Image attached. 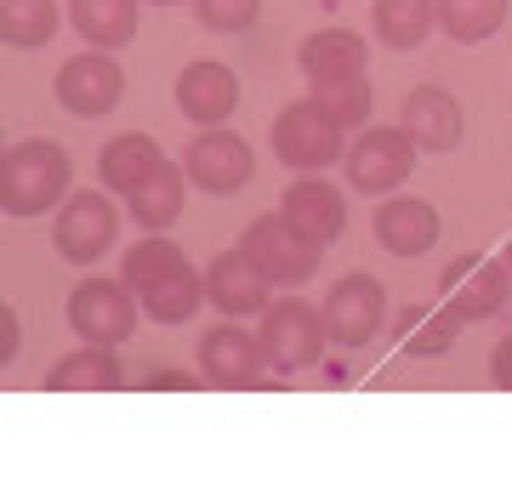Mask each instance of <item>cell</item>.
Listing matches in <instances>:
<instances>
[{"mask_svg":"<svg viewBox=\"0 0 512 495\" xmlns=\"http://www.w3.org/2000/svg\"><path fill=\"white\" fill-rule=\"evenodd\" d=\"M69 183V148L52 137H23L18 148H6V165H0V205H6V217H46L52 205L69 200Z\"/></svg>","mask_w":512,"mask_h":495,"instance_id":"obj_1","label":"cell"},{"mask_svg":"<svg viewBox=\"0 0 512 495\" xmlns=\"http://www.w3.org/2000/svg\"><path fill=\"white\" fill-rule=\"evenodd\" d=\"M262 348H268V365L279 376H296V370H313L325 359V342H330V325H325V308H313L308 296H279L262 308Z\"/></svg>","mask_w":512,"mask_h":495,"instance_id":"obj_2","label":"cell"},{"mask_svg":"<svg viewBox=\"0 0 512 495\" xmlns=\"http://www.w3.org/2000/svg\"><path fill=\"white\" fill-rule=\"evenodd\" d=\"M143 296L131 291L126 279H80L69 291V330L80 336V342H97V348H120V342H131L137 336V319H143V308H137Z\"/></svg>","mask_w":512,"mask_h":495,"instance_id":"obj_3","label":"cell"},{"mask_svg":"<svg viewBox=\"0 0 512 495\" xmlns=\"http://www.w3.org/2000/svg\"><path fill=\"white\" fill-rule=\"evenodd\" d=\"M239 245L251 251V262L274 279V285H308V279L319 274V262H325V245L302 234L285 211L256 217L251 228H245V239H239Z\"/></svg>","mask_w":512,"mask_h":495,"instance_id":"obj_4","label":"cell"},{"mask_svg":"<svg viewBox=\"0 0 512 495\" xmlns=\"http://www.w3.org/2000/svg\"><path fill=\"white\" fill-rule=\"evenodd\" d=\"M268 137H274V154L291 165V171H330L336 160H348V143H342L348 131L336 126L313 97H302V103H291V109H279Z\"/></svg>","mask_w":512,"mask_h":495,"instance_id":"obj_5","label":"cell"},{"mask_svg":"<svg viewBox=\"0 0 512 495\" xmlns=\"http://www.w3.org/2000/svg\"><path fill=\"white\" fill-rule=\"evenodd\" d=\"M416 137L404 126H365L348 143V188L353 194H399L416 171Z\"/></svg>","mask_w":512,"mask_h":495,"instance_id":"obj_6","label":"cell"},{"mask_svg":"<svg viewBox=\"0 0 512 495\" xmlns=\"http://www.w3.org/2000/svg\"><path fill=\"white\" fill-rule=\"evenodd\" d=\"M57 257L74 262V268H92V262H103L114 251V239H120V211H114L109 194H97V188H86V194H69L63 200V211H57Z\"/></svg>","mask_w":512,"mask_h":495,"instance_id":"obj_7","label":"cell"},{"mask_svg":"<svg viewBox=\"0 0 512 495\" xmlns=\"http://www.w3.org/2000/svg\"><path fill=\"white\" fill-rule=\"evenodd\" d=\"M120 97H126V69L97 46H86L80 57H69L57 69V103L74 120H103V114L120 109Z\"/></svg>","mask_w":512,"mask_h":495,"instance_id":"obj_8","label":"cell"},{"mask_svg":"<svg viewBox=\"0 0 512 495\" xmlns=\"http://www.w3.org/2000/svg\"><path fill=\"white\" fill-rule=\"evenodd\" d=\"M183 171L200 194H239V188L256 177V154L239 131L205 126L200 137L183 148Z\"/></svg>","mask_w":512,"mask_h":495,"instance_id":"obj_9","label":"cell"},{"mask_svg":"<svg viewBox=\"0 0 512 495\" xmlns=\"http://www.w3.org/2000/svg\"><path fill=\"white\" fill-rule=\"evenodd\" d=\"M325 325H330V342L342 348H370L376 330L387 325V291L376 274H348L336 279L325 296Z\"/></svg>","mask_w":512,"mask_h":495,"instance_id":"obj_10","label":"cell"},{"mask_svg":"<svg viewBox=\"0 0 512 495\" xmlns=\"http://www.w3.org/2000/svg\"><path fill=\"white\" fill-rule=\"evenodd\" d=\"M268 348L256 330H239V319H222L217 330L200 336V376L211 387H256L268 376Z\"/></svg>","mask_w":512,"mask_h":495,"instance_id":"obj_11","label":"cell"},{"mask_svg":"<svg viewBox=\"0 0 512 495\" xmlns=\"http://www.w3.org/2000/svg\"><path fill=\"white\" fill-rule=\"evenodd\" d=\"M205 302L222 313V319H262V308L274 302V279L251 262V251H222L205 268Z\"/></svg>","mask_w":512,"mask_h":495,"instance_id":"obj_12","label":"cell"},{"mask_svg":"<svg viewBox=\"0 0 512 495\" xmlns=\"http://www.w3.org/2000/svg\"><path fill=\"white\" fill-rule=\"evenodd\" d=\"M279 211H285V217H291L308 239H319L325 251L348 234V194L330 183L325 171H296V183L285 188Z\"/></svg>","mask_w":512,"mask_h":495,"instance_id":"obj_13","label":"cell"},{"mask_svg":"<svg viewBox=\"0 0 512 495\" xmlns=\"http://www.w3.org/2000/svg\"><path fill=\"white\" fill-rule=\"evenodd\" d=\"M399 126L416 137L421 154H450L467 137V114H461V103L444 86H410L399 103Z\"/></svg>","mask_w":512,"mask_h":495,"instance_id":"obj_14","label":"cell"},{"mask_svg":"<svg viewBox=\"0 0 512 495\" xmlns=\"http://www.w3.org/2000/svg\"><path fill=\"white\" fill-rule=\"evenodd\" d=\"M239 74L228 69V63H217V57H200V63H188L183 74H177V109H183V120H194V126H222L228 114L239 109Z\"/></svg>","mask_w":512,"mask_h":495,"instance_id":"obj_15","label":"cell"},{"mask_svg":"<svg viewBox=\"0 0 512 495\" xmlns=\"http://www.w3.org/2000/svg\"><path fill=\"white\" fill-rule=\"evenodd\" d=\"M439 211L416 194H387L376 205V245L393 251V257H427L439 245Z\"/></svg>","mask_w":512,"mask_h":495,"instance_id":"obj_16","label":"cell"},{"mask_svg":"<svg viewBox=\"0 0 512 495\" xmlns=\"http://www.w3.org/2000/svg\"><path fill=\"white\" fill-rule=\"evenodd\" d=\"M512 296V268L495 257H467L450 268V313L478 325V319H495V313L507 308Z\"/></svg>","mask_w":512,"mask_h":495,"instance_id":"obj_17","label":"cell"},{"mask_svg":"<svg viewBox=\"0 0 512 495\" xmlns=\"http://www.w3.org/2000/svg\"><path fill=\"white\" fill-rule=\"evenodd\" d=\"M126 205H131V217H137L143 234H165L171 222L183 217V205H188V171L177 160H160L143 183L126 194Z\"/></svg>","mask_w":512,"mask_h":495,"instance_id":"obj_18","label":"cell"},{"mask_svg":"<svg viewBox=\"0 0 512 495\" xmlns=\"http://www.w3.org/2000/svg\"><path fill=\"white\" fill-rule=\"evenodd\" d=\"M69 23L74 35L97 46V52H120L137 40V23H143V0H69Z\"/></svg>","mask_w":512,"mask_h":495,"instance_id":"obj_19","label":"cell"},{"mask_svg":"<svg viewBox=\"0 0 512 495\" xmlns=\"http://www.w3.org/2000/svg\"><path fill=\"white\" fill-rule=\"evenodd\" d=\"M46 387L52 393H114V387H126V365L114 359V348L80 342V353H63L46 370Z\"/></svg>","mask_w":512,"mask_h":495,"instance_id":"obj_20","label":"cell"},{"mask_svg":"<svg viewBox=\"0 0 512 495\" xmlns=\"http://www.w3.org/2000/svg\"><path fill=\"white\" fill-rule=\"evenodd\" d=\"M308 80H336V74H370V46L359 29H319L296 52Z\"/></svg>","mask_w":512,"mask_h":495,"instance_id":"obj_21","label":"cell"},{"mask_svg":"<svg viewBox=\"0 0 512 495\" xmlns=\"http://www.w3.org/2000/svg\"><path fill=\"white\" fill-rule=\"evenodd\" d=\"M370 29L387 52H416L421 40L439 29V0H376Z\"/></svg>","mask_w":512,"mask_h":495,"instance_id":"obj_22","label":"cell"},{"mask_svg":"<svg viewBox=\"0 0 512 495\" xmlns=\"http://www.w3.org/2000/svg\"><path fill=\"white\" fill-rule=\"evenodd\" d=\"M194 262H188V251L177 245V239H165V234H148V239H137L126 251V262H120V279H126L137 296H148V291H160L165 279H177V274H188Z\"/></svg>","mask_w":512,"mask_h":495,"instance_id":"obj_23","label":"cell"},{"mask_svg":"<svg viewBox=\"0 0 512 495\" xmlns=\"http://www.w3.org/2000/svg\"><path fill=\"white\" fill-rule=\"evenodd\" d=\"M160 160L165 154L148 131H126V137H114V143L97 154V183L109 188V194H131Z\"/></svg>","mask_w":512,"mask_h":495,"instance_id":"obj_24","label":"cell"},{"mask_svg":"<svg viewBox=\"0 0 512 495\" xmlns=\"http://www.w3.org/2000/svg\"><path fill=\"white\" fill-rule=\"evenodd\" d=\"M308 86H313L308 97L342 131H365L370 126V109H376V86H370V74H336V80H308Z\"/></svg>","mask_w":512,"mask_h":495,"instance_id":"obj_25","label":"cell"},{"mask_svg":"<svg viewBox=\"0 0 512 495\" xmlns=\"http://www.w3.org/2000/svg\"><path fill=\"white\" fill-rule=\"evenodd\" d=\"M63 12L69 6H57V0H0V40L18 52H35L63 29Z\"/></svg>","mask_w":512,"mask_h":495,"instance_id":"obj_26","label":"cell"},{"mask_svg":"<svg viewBox=\"0 0 512 495\" xmlns=\"http://www.w3.org/2000/svg\"><path fill=\"white\" fill-rule=\"evenodd\" d=\"M512 0H439V29L456 46H478V40H490L501 23H507Z\"/></svg>","mask_w":512,"mask_h":495,"instance_id":"obj_27","label":"cell"},{"mask_svg":"<svg viewBox=\"0 0 512 495\" xmlns=\"http://www.w3.org/2000/svg\"><path fill=\"white\" fill-rule=\"evenodd\" d=\"M205 302V274H177V279H165L160 291H148L143 296V313L154 319V325H188L194 313H200Z\"/></svg>","mask_w":512,"mask_h":495,"instance_id":"obj_28","label":"cell"},{"mask_svg":"<svg viewBox=\"0 0 512 495\" xmlns=\"http://www.w3.org/2000/svg\"><path fill=\"white\" fill-rule=\"evenodd\" d=\"M194 12L211 35H245L262 18V0H194Z\"/></svg>","mask_w":512,"mask_h":495,"instance_id":"obj_29","label":"cell"},{"mask_svg":"<svg viewBox=\"0 0 512 495\" xmlns=\"http://www.w3.org/2000/svg\"><path fill=\"white\" fill-rule=\"evenodd\" d=\"M18 313L12 308H0V365H12V359H18Z\"/></svg>","mask_w":512,"mask_h":495,"instance_id":"obj_30","label":"cell"},{"mask_svg":"<svg viewBox=\"0 0 512 495\" xmlns=\"http://www.w3.org/2000/svg\"><path fill=\"white\" fill-rule=\"evenodd\" d=\"M490 376H495V387H512V336H507V342H495V353H490Z\"/></svg>","mask_w":512,"mask_h":495,"instance_id":"obj_31","label":"cell"},{"mask_svg":"<svg viewBox=\"0 0 512 495\" xmlns=\"http://www.w3.org/2000/svg\"><path fill=\"white\" fill-rule=\"evenodd\" d=\"M143 6H183V0H143Z\"/></svg>","mask_w":512,"mask_h":495,"instance_id":"obj_32","label":"cell"},{"mask_svg":"<svg viewBox=\"0 0 512 495\" xmlns=\"http://www.w3.org/2000/svg\"><path fill=\"white\" fill-rule=\"evenodd\" d=\"M507 268H512V245H507Z\"/></svg>","mask_w":512,"mask_h":495,"instance_id":"obj_33","label":"cell"}]
</instances>
